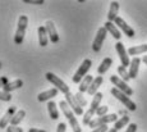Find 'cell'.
I'll use <instances>...</instances> for the list:
<instances>
[{
  "label": "cell",
  "mask_w": 147,
  "mask_h": 132,
  "mask_svg": "<svg viewBox=\"0 0 147 132\" xmlns=\"http://www.w3.org/2000/svg\"><path fill=\"white\" fill-rule=\"evenodd\" d=\"M28 26V17L21 16L18 19V26H17L16 35H14V43L17 45H21L24 40V35H26V30Z\"/></svg>",
  "instance_id": "7a4b0ae2"
},
{
  "label": "cell",
  "mask_w": 147,
  "mask_h": 132,
  "mask_svg": "<svg viewBox=\"0 0 147 132\" xmlns=\"http://www.w3.org/2000/svg\"><path fill=\"white\" fill-rule=\"evenodd\" d=\"M65 102H67L68 105H69V108L73 110L74 114H77V116H82V114H83V108L77 103L74 95L70 94V91L68 92V94H65Z\"/></svg>",
  "instance_id": "8fae6325"
},
{
  "label": "cell",
  "mask_w": 147,
  "mask_h": 132,
  "mask_svg": "<svg viewBox=\"0 0 147 132\" xmlns=\"http://www.w3.org/2000/svg\"><path fill=\"white\" fill-rule=\"evenodd\" d=\"M17 113V106H10L9 109L7 110V113L4 114V117L0 119V128H7L8 126L10 125V120H12L13 116Z\"/></svg>",
  "instance_id": "4fadbf2b"
},
{
  "label": "cell",
  "mask_w": 147,
  "mask_h": 132,
  "mask_svg": "<svg viewBox=\"0 0 147 132\" xmlns=\"http://www.w3.org/2000/svg\"><path fill=\"white\" fill-rule=\"evenodd\" d=\"M102 96L104 95L101 94V92H96V94L94 95V99H92V102H91V105H90V109H92V110L96 112V109L100 106V103H101V100H102Z\"/></svg>",
  "instance_id": "484cf974"
},
{
  "label": "cell",
  "mask_w": 147,
  "mask_h": 132,
  "mask_svg": "<svg viewBox=\"0 0 147 132\" xmlns=\"http://www.w3.org/2000/svg\"><path fill=\"white\" fill-rule=\"evenodd\" d=\"M142 60H143V63H146V64H147V55H145V57H143Z\"/></svg>",
  "instance_id": "ab89813d"
},
{
  "label": "cell",
  "mask_w": 147,
  "mask_h": 132,
  "mask_svg": "<svg viewBox=\"0 0 147 132\" xmlns=\"http://www.w3.org/2000/svg\"><path fill=\"white\" fill-rule=\"evenodd\" d=\"M7 132H23V130L21 127H18V126H8Z\"/></svg>",
  "instance_id": "d6a6232c"
},
{
  "label": "cell",
  "mask_w": 147,
  "mask_h": 132,
  "mask_svg": "<svg viewBox=\"0 0 147 132\" xmlns=\"http://www.w3.org/2000/svg\"><path fill=\"white\" fill-rule=\"evenodd\" d=\"M45 28L47 31V36H49V40L51 41L53 44L59 43V35H58V31L55 28V24H54L53 21H47L45 23Z\"/></svg>",
  "instance_id": "7c38bea8"
},
{
  "label": "cell",
  "mask_w": 147,
  "mask_h": 132,
  "mask_svg": "<svg viewBox=\"0 0 147 132\" xmlns=\"http://www.w3.org/2000/svg\"><path fill=\"white\" fill-rule=\"evenodd\" d=\"M94 114H95V110H92V109H88V110L83 114V125L84 126H88L90 125V122L92 120Z\"/></svg>",
  "instance_id": "f1b7e54d"
},
{
  "label": "cell",
  "mask_w": 147,
  "mask_h": 132,
  "mask_svg": "<svg viewBox=\"0 0 147 132\" xmlns=\"http://www.w3.org/2000/svg\"><path fill=\"white\" fill-rule=\"evenodd\" d=\"M92 81H94V77H92L91 74L84 76L83 80L80 82V92H81V94L87 92V90H88V87H90V85H91Z\"/></svg>",
  "instance_id": "7402d4cb"
},
{
  "label": "cell",
  "mask_w": 147,
  "mask_h": 132,
  "mask_svg": "<svg viewBox=\"0 0 147 132\" xmlns=\"http://www.w3.org/2000/svg\"><path fill=\"white\" fill-rule=\"evenodd\" d=\"M118 120V116L117 114H109V116H104V117H97L95 118V119H92L91 122H90L88 127L91 128H97V127H101V126H106L107 123H111V122H117Z\"/></svg>",
  "instance_id": "8992f818"
},
{
  "label": "cell",
  "mask_w": 147,
  "mask_h": 132,
  "mask_svg": "<svg viewBox=\"0 0 147 132\" xmlns=\"http://www.w3.org/2000/svg\"><path fill=\"white\" fill-rule=\"evenodd\" d=\"M118 12H119V3H118V1H113L111 4H110V8H109L107 21H109V22H114L115 18L118 17Z\"/></svg>",
  "instance_id": "ac0fdd59"
},
{
  "label": "cell",
  "mask_w": 147,
  "mask_h": 132,
  "mask_svg": "<svg viewBox=\"0 0 147 132\" xmlns=\"http://www.w3.org/2000/svg\"><path fill=\"white\" fill-rule=\"evenodd\" d=\"M91 66H92V62L90 60V59H84L83 62H82V64L80 66V68L77 69V72L74 73V76H73L72 81L74 83H80L82 80H83L84 76H87V73H88V71L91 69Z\"/></svg>",
  "instance_id": "277c9868"
},
{
  "label": "cell",
  "mask_w": 147,
  "mask_h": 132,
  "mask_svg": "<svg viewBox=\"0 0 147 132\" xmlns=\"http://www.w3.org/2000/svg\"><path fill=\"white\" fill-rule=\"evenodd\" d=\"M28 132H46V131L38 130V128H30V130H28Z\"/></svg>",
  "instance_id": "f35d334b"
},
{
  "label": "cell",
  "mask_w": 147,
  "mask_h": 132,
  "mask_svg": "<svg viewBox=\"0 0 147 132\" xmlns=\"http://www.w3.org/2000/svg\"><path fill=\"white\" fill-rule=\"evenodd\" d=\"M127 53H128V55H140V54H143V53H147V44L129 47V50Z\"/></svg>",
  "instance_id": "603a6c76"
},
{
  "label": "cell",
  "mask_w": 147,
  "mask_h": 132,
  "mask_svg": "<svg viewBox=\"0 0 147 132\" xmlns=\"http://www.w3.org/2000/svg\"><path fill=\"white\" fill-rule=\"evenodd\" d=\"M24 117H26V112H24L23 109H22V110H17V113L14 114L12 120H10V126H18L19 123L24 119Z\"/></svg>",
  "instance_id": "cb8c5ba5"
},
{
  "label": "cell",
  "mask_w": 147,
  "mask_h": 132,
  "mask_svg": "<svg viewBox=\"0 0 147 132\" xmlns=\"http://www.w3.org/2000/svg\"><path fill=\"white\" fill-rule=\"evenodd\" d=\"M106 35H107V31L105 30V27H100L98 31H97V33H96V37L94 40V44H92V50H94L95 53H98L101 50L104 40L106 39Z\"/></svg>",
  "instance_id": "ba28073f"
},
{
  "label": "cell",
  "mask_w": 147,
  "mask_h": 132,
  "mask_svg": "<svg viewBox=\"0 0 147 132\" xmlns=\"http://www.w3.org/2000/svg\"><path fill=\"white\" fill-rule=\"evenodd\" d=\"M129 123V117L128 116H124V117H121V118H119V119L115 122V125H114V128L115 130H120V128H123L124 126H127Z\"/></svg>",
  "instance_id": "83f0119b"
},
{
  "label": "cell",
  "mask_w": 147,
  "mask_h": 132,
  "mask_svg": "<svg viewBox=\"0 0 147 132\" xmlns=\"http://www.w3.org/2000/svg\"><path fill=\"white\" fill-rule=\"evenodd\" d=\"M1 67H3V64H1V62H0V69H1Z\"/></svg>",
  "instance_id": "b9f144b4"
},
{
  "label": "cell",
  "mask_w": 147,
  "mask_h": 132,
  "mask_svg": "<svg viewBox=\"0 0 147 132\" xmlns=\"http://www.w3.org/2000/svg\"><path fill=\"white\" fill-rule=\"evenodd\" d=\"M117 72H118V74H119V78L121 81H124V82H128L131 78H129V73H128V71H127V68H124L123 66H119L117 68Z\"/></svg>",
  "instance_id": "4316f807"
},
{
  "label": "cell",
  "mask_w": 147,
  "mask_h": 132,
  "mask_svg": "<svg viewBox=\"0 0 147 132\" xmlns=\"http://www.w3.org/2000/svg\"><path fill=\"white\" fill-rule=\"evenodd\" d=\"M111 64H113V59L111 58H105L102 62H101V64L97 67V73L98 76H101V74H104V73H106L107 72V69L111 67Z\"/></svg>",
  "instance_id": "44dd1931"
},
{
  "label": "cell",
  "mask_w": 147,
  "mask_h": 132,
  "mask_svg": "<svg viewBox=\"0 0 147 132\" xmlns=\"http://www.w3.org/2000/svg\"><path fill=\"white\" fill-rule=\"evenodd\" d=\"M110 81H111V83L115 86V89H118L119 91L123 92V94H125L127 96H131V95L133 94V90L129 87L124 81H121L119 78V76H111V77H110Z\"/></svg>",
  "instance_id": "52a82bcc"
},
{
  "label": "cell",
  "mask_w": 147,
  "mask_h": 132,
  "mask_svg": "<svg viewBox=\"0 0 147 132\" xmlns=\"http://www.w3.org/2000/svg\"><path fill=\"white\" fill-rule=\"evenodd\" d=\"M67 131V125L65 123H59L58 128H56V132H65Z\"/></svg>",
  "instance_id": "8d00e7d4"
},
{
  "label": "cell",
  "mask_w": 147,
  "mask_h": 132,
  "mask_svg": "<svg viewBox=\"0 0 147 132\" xmlns=\"http://www.w3.org/2000/svg\"><path fill=\"white\" fill-rule=\"evenodd\" d=\"M107 110H109V108H107L106 105H100L97 109H96L95 114H97V117H104V116H106Z\"/></svg>",
  "instance_id": "4dcf8cb0"
},
{
  "label": "cell",
  "mask_w": 147,
  "mask_h": 132,
  "mask_svg": "<svg viewBox=\"0 0 147 132\" xmlns=\"http://www.w3.org/2000/svg\"><path fill=\"white\" fill-rule=\"evenodd\" d=\"M111 95H114L115 97H117L119 102L123 104L124 106H125L128 110H131V112H134L136 109H137V105H136V103H133L131 99H129V96H127L125 94H123L121 91H119L118 89H115V87H113L111 89Z\"/></svg>",
  "instance_id": "3957f363"
},
{
  "label": "cell",
  "mask_w": 147,
  "mask_h": 132,
  "mask_svg": "<svg viewBox=\"0 0 147 132\" xmlns=\"http://www.w3.org/2000/svg\"><path fill=\"white\" fill-rule=\"evenodd\" d=\"M38 33V43L41 46H46L49 44V36H47V31L45 28V26H40L37 30Z\"/></svg>",
  "instance_id": "ffe728a7"
},
{
  "label": "cell",
  "mask_w": 147,
  "mask_h": 132,
  "mask_svg": "<svg viewBox=\"0 0 147 132\" xmlns=\"http://www.w3.org/2000/svg\"><path fill=\"white\" fill-rule=\"evenodd\" d=\"M8 82H9V80H8L7 76H3V77H0V89L4 87V86L7 85Z\"/></svg>",
  "instance_id": "e575fe53"
},
{
  "label": "cell",
  "mask_w": 147,
  "mask_h": 132,
  "mask_svg": "<svg viewBox=\"0 0 147 132\" xmlns=\"http://www.w3.org/2000/svg\"><path fill=\"white\" fill-rule=\"evenodd\" d=\"M115 49H117V53H118V55H119V59H120V62H121L120 66H123L124 68L129 67V64H131V60H129V55H128V53H127L124 45L121 44L120 41H118V43L115 44Z\"/></svg>",
  "instance_id": "9c48e42d"
},
{
  "label": "cell",
  "mask_w": 147,
  "mask_h": 132,
  "mask_svg": "<svg viewBox=\"0 0 147 132\" xmlns=\"http://www.w3.org/2000/svg\"><path fill=\"white\" fill-rule=\"evenodd\" d=\"M0 100H1V102H10V100H12V95H10L9 92H5V91L0 90Z\"/></svg>",
  "instance_id": "1f68e13d"
},
{
  "label": "cell",
  "mask_w": 147,
  "mask_h": 132,
  "mask_svg": "<svg viewBox=\"0 0 147 132\" xmlns=\"http://www.w3.org/2000/svg\"><path fill=\"white\" fill-rule=\"evenodd\" d=\"M102 82H104L102 76H97V77H95V78H94V81L91 82V85H90L88 90H87L88 95H92V96H94L96 92H98V87H100V86L102 85Z\"/></svg>",
  "instance_id": "9a60e30c"
},
{
  "label": "cell",
  "mask_w": 147,
  "mask_h": 132,
  "mask_svg": "<svg viewBox=\"0 0 147 132\" xmlns=\"http://www.w3.org/2000/svg\"><path fill=\"white\" fill-rule=\"evenodd\" d=\"M113 23H114L115 26H117V28H118V30L120 28L121 31H123L124 35H127L129 39L134 37V30L132 28V27L129 26V24H127V23H125V21H124L123 18H120V17H117V18H115V21L113 22Z\"/></svg>",
  "instance_id": "30bf717a"
},
{
  "label": "cell",
  "mask_w": 147,
  "mask_h": 132,
  "mask_svg": "<svg viewBox=\"0 0 147 132\" xmlns=\"http://www.w3.org/2000/svg\"><path fill=\"white\" fill-rule=\"evenodd\" d=\"M58 90H56L55 87L54 89H50V90H47V91H44V92H41V94H38V96H37V100L40 103H44V102H47V100H50V99H53V97H55L56 95H58Z\"/></svg>",
  "instance_id": "2e32d148"
},
{
  "label": "cell",
  "mask_w": 147,
  "mask_h": 132,
  "mask_svg": "<svg viewBox=\"0 0 147 132\" xmlns=\"http://www.w3.org/2000/svg\"><path fill=\"white\" fill-rule=\"evenodd\" d=\"M45 77H46V80L49 81V82H51L53 85L55 86V89L58 90V91L63 92L64 95L69 92V86H67L65 82H64V81H61L60 78H59L58 76L54 74L53 72H47V73L45 74Z\"/></svg>",
  "instance_id": "5b68a950"
},
{
  "label": "cell",
  "mask_w": 147,
  "mask_h": 132,
  "mask_svg": "<svg viewBox=\"0 0 147 132\" xmlns=\"http://www.w3.org/2000/svg\"><path fill=\"white\" fill-rule=\"evenodd\" d=\"M136 131H137V125H136V123H129L125 132H136Z\"/></svg>",
  "instance_id": "d590c367"
},
{
  "label": "cell",
  "mask_w": 147,
  "mask_h": 132,
  "mask_svg": "<svg viewBox=\"0 0 147 132\" xmlns=\"http://www.w3.org/2000/svg\"><path fill=\"white\" fill-rule=\"evenodd\" d=\"M59 106H60L61 112H63V114L65 116V118L69 120V125H70V127H72L73 132H82L80 123H78L77 118L74 117V113H73V110L69 108V105L67 104V102H60L59 103Z\"/></svg>",
  "instance_id": "6da1fadb"
},
{
  "label": "cell",
  "mask_w": 147,
  "mask_h": 132,
  "mask_svg": "<svg viewBox=\"0 0 147 132\" xmlns=\"http://www.w3.org/2000/svg\"><path fill=\"white\" fill-rule=\"evenodd\" d=\"M105 30L107 31V32H110L113 35V37L115 39V40H119L120 41V37H121V35H120V31L117 28V26H115L113 22H109L107 21L106 23H105Z\"/></svg>",
  "instance_id": "d6986e66"
},
{
  "label": "cell",
  "mask_w": 147,
  "mask_h": 132,
  "mask_svg": "<svg viewBox=\"0 0 147 132\" xmlns=\"http://www.w3.org/2000/svg\"><path fill=\"white\" fill-rule=\"evenodd\" d=\"M23 3H26V4H33V5H41L44 4V0H23Z\"/></svg>",
  "instance_id": "836d02e7"
},
{
  "label": "cell",
  "mask_w": 147,
  "mask_h": 132,
  "mask_svg": "<svg viewBox=\"0 0 147 132\" xmlns=\"http://www.w3.org/2000/svg\"><path fill=\"white\" fill-rule=\"evenodd\" d=\"M140 64H141V59L134 57L131 60V64H129V78H136L138 76V72H140Z\"/></svg>",
  "instance_id": "5bb4252c"
},
{
  "label": "cell",
  "mask_w": 147,
  "mask_h": 132,
  "mask_svg": "<svg viewBox=\"0 0 147 132\" xmlns=\"http://www.w3.org/2000/svg\"><path fill=\"white\" fill-rule=\"evenodd\" d=\"M22 86H23V81L21 80V78H18V80H14L12 81V82H8L7 85L3 87V91H5V92H12L14 91V90H18V89H21Z\"/></svg>",
  "instance_id": "e0dca14e"
},
{
  "label": "cell",
  "mask_w": 147,
  "mask_h": 132,
  "mask_svg": "<svg viewBox=\"0 0 147 132\" xmlns=\"http://www.w3.org/2000/svg\"><path fill=\"white\" fill-rule=\"evenodd\" d=\"M107 132H118L117 130H115V128H110V130L109 131H107Z\"/></svg>",
  "instance_id": "60d3db41"
},
{
  "label": "cell",
  "mask_w": 147,
  "mask_h": 132,
  "mask_svg": "<svg viewBox=\"0 0 147 132\" xmlns=\"http://www.w3.org/2000/svg\"><path fill=\"white\" fill-rule=\"evenodd\" d=\"M74 97H76V100H77V103L80 104V105L83 108V106H87V100L84 99V96H83V94H81V92H77V94L74 95Z\"/></svg>",
  "instance_id": "f546056e"
},
{
  "label": "cell",
  "mask_w": 147,
  "mask_h": 132,
  "mask_svg": "<svg viewBox=\"0 0 147 132\" xmlns=\"http://www.w3.org/2000/svg\"><path fill=\"white\" fill-rule=\"evenodd\" d=\"M47 112H49V116L51 119H58L59 118V110L56 108V104L54 102H49L47 103Z\"/></svg>",
  "instance_id": "d4e9b609"
},
{
  "label": "cell",
  "mask_w": 147,
  "mask_h": 132,
  "mask_svg": "<svg viewBox=\"0 0 147 132\" xmlns=\"http://www.w3.org/2000/svg\"><path fill=\"white\" fill-rule=\"evenodd\" d=\"M107 131H109V127H107V126H101V127L95 128L92 132H107Z\"/></svg>",
  "instance_id": "74e56055"
}]
</instances>
